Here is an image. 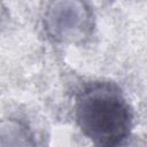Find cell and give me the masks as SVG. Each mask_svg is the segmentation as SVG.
I'll use <instances>...</instances> for the list:
<instances>
[{
	"label": "cell",
	"instance_id": "cell-1",
	"mask_svg": "<svg viewBox=\"0 0 147 147\" xmlns=\"http://www.w3.org/2000/svg\"><path fill=\"white\" fill-rule=\"evenodd\" d=\"M75 117L95 147H118L129 137L133 114L122 92L110 84H94L80 92Z\"/></svg>",
	"mask_w": 147,
	"mask_h": 147
},
{
	"label": "cell",
	"instance_id": "cell-2",
	"mask_svg": "<svg viewBox=\"0 0 147 147\" xmlns=\"http://www.w3.org/2000/svg\"><path fill=\"white\" fill-rule=\"evenodd\" d=\"M46 29L57 40L82 39L90 29V13L80 2L53 3L46 14Z\"/></svg>",
	"mask_w": 147,
	"mask_h": 147
}]
</instances>
